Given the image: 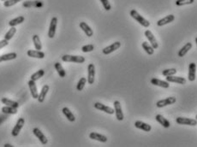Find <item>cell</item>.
<instances>
[{
    "label": "cell",
    "mask_w": 197,
    "mask_h": 147,
    "mask_svg": "<svg viewBox=\"0 0 197 147\" xmlns=\"http://www.w3.org/2000/svg\"><path fill=\"white\" fill-rule=\"evenodd\" d=\"M130 15H131L132 18H134V19L137 22L140 23V25L143 26L144 27H148L150 26V22H148V20L145 19L143 16H141L136 10H130Z\"/></svg>",
    "instance_id": "cell-1"
},
{
    "label": "cell",
    "mask_w": 197,
    "mask_h": 147,
    "mask_svg": "<svg viewBox=\"0 0 197 147\" xmlns=\"http://www.w3.org/2000/svg\"><path fill=\"white\" fill-rule=\"evenodd\" d=\"M62 60L65 63H83L85 62V57L82 56H72V55H64Z\"/></svg>",
    "instance_id": "cell-2"
},
{
    "label": "cell",
    "mask_w": 197,
    "mask_h": 147,
    "mask_svg": "<svg viewBox=\"0 0 197 147\" xmlns=\"http://www.w3.org/2000/svg\"><path fill=\"white\" fill-rule=\"evenodd\" d=\"M177 123L180 125H187V126H196L197 121L191 118H186V117H178L176 119Z\"/></svg>",
    "instance_id": "cell-3"
},
{
    "label": "cell",
    "mask_w": 197,
    "mask_h": 147,
    "mask_svg": "<svg viewBox=\"0 0 197 147\" xmlns=\"http://www.w3.org/2000/svg\"><path fill=\"white\" fill-rule=\"evenodd\" d=\"M24 124H25V120H24V118H19L17 122H16V124H15V126L14 127V128L12 129V136L16 137V136L18 135L20 133V132H21V130H22V128H23Z\"/></svg>",
    "instance_id": "cell-4"
},
{
    "label": "cell",
    "mask_w": 197,
    "mask_h": 147,
    "mask_svg": "<svg viewBox=\"0 0 197 147\" xmlns=\"http://www.w3.org/2000/svg\"><path fill=\"white\" fill-rule=\"evenodd\" d=\"M114 105V110H115V114H116V118L118 121H123L124 120V113H123V109H122L121 104L119 101H115L113 104Z\"/></svg>",
    "instance_id": "cell-5"
},
{
    "label": "cell",
    "mask_w": 197,
    "mask_h": 147,
    "mask_svg": "<svg viewBox=\"0 0 197 147\" xmlns=\"http://www.w3.org/2000/svg\"><path fill=\"white\" fill-rule=\"evenodd\" d=\"M177 101V99L174 97H169V98H165V99H162V100H159L157 102L156 105L158 108H162V107H166L167 105H171V104H173Z\"/></svg>",
    "instance_id": "cell-6"
},
{
    "label": "cell",
    "mask_w": 197,
    "mask_h": 147,
    "mask_svg": "<svg viewBox=\"0 0 197 147\" xmlns=\"http://www.w3.org/2000/svg\"><path fill=\"white\" fill-rule=\"evenodd\" d=\"M145 36H146V38L148 39V41L151 43V45L153 46V48L155 50L157 49L158 47H159V43L157 41V39H155V36L153 34L150 30H147L145 31Z\"/></svg>",
    "instance_id": "cell-7"
},
{
    "label": "cell",
    "mask_w": 197,
    "mask_h": 147,
    "mask_svg": "<svg viewBox=\"0 0 197 147\" xmlns=\"http://www.w3.org/2000/svg\"><path fill=\"white\" fill-rule=\"evenodd\" d=\"M57 17H52V19L51 21L49 27V30H48V37L50 39L54 38L55 34H56V29H57Z\"/></svg>",
    "instance_id": "cell-8"
},
{
    "label": "cell",
    "mask_w": 197,
    "mask_h": 147,
    "mask_svg": "<svg viewBox=\"0 0 197 147\" xmlns=\"http://www.w3.org/2000/svg\"><path fill=\"white\" fill-rule=\"evenodd\" d=\"M94 106L95 109H98V110H100V111H104V112L109 114V115H113V114L115 113V110H114V109L111 108V107H109V106L105 105V104H101V103H98V102L95 103L94 104Z\"/></svg>",
    "instance_id": "cell-9"
},
{
    "label": "cell",
    "mask_w": 197,
    "mask_h": 147,
    "mask_svg": "<svg viewBox=\"0 0 197 147\" xmlns=\"http://www.w3.org/2000/svg\"><path fill=\"white\" fill-rule=\"evenodd\" d=\"M121 47V43L119 41H117L113 43V44H111V45L109 46H106L105 47L104 49H103V53L105 54V55H109L111 53L114 52L115 51H117L118 49H119Z\"/></svg>",
    "instance_id": "cell-10"
},
{
    "label": "cell",
    "mask_w": 197,
    "mask_h": 147,
    "mask_svg": "<svg viewBox=\"0 0 197 147\" xmlns=\"http://www.w3.org/2000/svg\"><path fill=\"white\" fill-rule=\"evenodd\" d=\"M87 72H88V76H87V82L88 84H94V82L95 77V67L93 63H90L87 67Z\"/></svg>",
    "instance_id": "cell-11"
},
{
    "label": "cell",
    "mask_w": 197,
    "mask_h": 147,
    "mask_svg": "<svg viewBox=\"0 0 197 147\" xmlns=\"http://www.w3.org/2000/svg\"><path fill=\"white\" fill-rule=\"evenodd\" d=\"M33 133H34V135L38 138L39 140L40 141V143H41L42 145H45L47 144V142H48L47 138H46V135H45V134H44V133H42L39 128H34V129H33Z\"/></svg>",
    "instance_id": "cell-12"
},
{
    "label": "cell",
    "mask_w": 197,
    "mask_h": 147,
    "mask_svg": "<svg viewBox=\"0 0 197 147\" xmlns=\"http://www.w3.org/2000/svg\"><path fill=\"white\" fill-rule=\"evenodd\" d=\"M166 81H168V82H174V83L181 84V85H184V84H186V80L184 79L183 77H180V76H166Z\"/></svg>",
    "instance_id": "cell-13"
},
{
    "label": "cell",
    "mask_w": 197,
    "mask_h": 147,
    "mask_svg": "<svg viewBox=\"0 0 197 147\" xmlns=\"http://www.w3.org/2000/svg\"><path fill=\"white\" fill-rule=\"evenodd\" d=\"M27 84H28V87H29V90H30L32 97H33V98H35V99H36V98H38L39 93H38V90H37V86H36L35 81L30 80Z\"/></svg>",
    "instance_id": "cell-14"
},
{
    "label": "cell",
    "mask_w": 197,
    "mask_h": 147,
    "mask_svg": "<svg viewBox=\"0 0 197 147\" xmlns=\"http://www.w3.org/2000/svg\"><path fill=\"white\" fill-rule=\"evenodd\" d=\"M175 20V15H166V17H164L162 19H160L157 22V25L159 27H162L166 25V24H169V23L172 22Z\"/></svg>",
    "instance_id": "cell-15"
},
{
    "label": "cell",
    "mask_w": 197,
    "mask_h": 147,
    "mask_svg": "<svg viewBox=\"0 0 197 147\" xmlns=\"http://www.w3.org/2000/svg\"><path fill=\"white\" fill-rule=\"evenodd\" d=\"M27 55L28 57H34V58H39V59H43L45 57V53L42 52L40 51H34V50H29L27 51Z\"/></svg>",
    "instance_id": "cell-16"
},
{
    "label": "cell",
    "mask_w": 197,
    "mask_h": 147,
    "mask_svg": "<svg viewBox=\"0 0 197 147\" xmlns=\"http://www.w3.org/2000/svg\"><path fill=\"white\" fill-rule=\"evenodd\" d=\"M89 138L92 139V140H98L99 142H102V143H106L107 142V137L105 135H102L100 133H98L92 132L90 134H89Z\"/></svg>",
    "instance_id": "cell-17"
},
{
    "label": "cell",
    "mask_w": 197,
    "mask_h": 147,
    "mask_svg": "<svg viewBox=\"0 0 197 147\" xmlns=\"http://www.w3.org/2000/svg\"><path fill=\"white\" fill-rule=\"evenodd\" d=\"M195 72H196V65L195 63H191L189 66V76H188V79L190 81H194L195 80Z\"/></svg>",
    "instance_id": "cell-18"
},
{
    "label": "cell",
    "mask_w": 197,
    "mask_h": 147,
    "mask_svg": "<svg viewBox=\"0 0 197 147\" xmlns=\"http://www.w3.org/2000/svg\"><path fill=\"white\" fill-rule=\"evenodd\" d=\"M151 84L154 85V86L163 87V88H169V87H170V84L168 81L161 80L157 79V78H153L151 80Z\"/></svg>",
    "instance_id": "cell-19"
},
{
    "label": "cell",
    "mask_w": 197,
    "mask_h": 147,
    "mask_svg": "<svg viewBox=\"0 0 197 147\" xmlns=\"http://www.w3.org/2000/svg\"><path fill=\"white\" fill-rule=\"evenodd\" d=\"M135 126H136V128H139V129H141V130H143L145 132H150L152 129V127L150 125L140 121H136V122H135Z\"/></svg>",
    "instance_id": "cell-20"
},
{
    "label": "cell",
    "mask_w": 197,
    "mask_h": 147,
    "mask_svg": "<svg viewBox=\"0 0 197 147\" xmlns=\"http://www.w3.org/2000/svg\"><path fill=\"white\" fill-rule=\"evenodd\" d=\"M80 27L82 29V31L86 34L87 37H92L94 35V31H93V29L86 22H82L80 23Z\"/></svg>",
    "instance_id": "cell-21"
},
{
    "label": "cell",
    "mask_w": 197,
    "mask_h": 147,
    "mask_svg": "<svg viewBox=\"0 0 197 147\" xmlns=\"http://www.w3.org/2000/svg\"><path fill=\"white\" fill-rule=\"evenodd\" d=\"M50 87L48 85H45L44 87H42L41 91H40V93L38 95V101L40 103H43L44 102V100H45V98L46 97V94H47V92H48V91H49Z\"/></svg>",
    "instance_id": "cell-22"
},
{
    "label": "cell",
    "mask_w": 197,
    "mask_h": 147,
    "mask_svg": "<svg viewBox=\"0 0 197 147\" xmlns=\"http://www.w3.org/2000/svg\"><path fill=\"white\" fill-rule=\"evenodd\" d=\"M155 119H156V121H158L159 124L162 125L164 128H170V126H171L170 121H168L166 118H165L162 115H157V116H155Z\"/></svg>",
    "instance_id": "cell-23"
},
{
    "label": "cell",
    "mask_w": 197,
    "mask_h": 147,
    "mask_svg": "<svg viewBox=\"0 0 197 147\" xmlns=\"http://www.w3.org/2000/svg\"><path fill=\"white\" fill-rule=\"evenodd\" d=\"M191 48H192V43H190V42H189V43H186L185 45H183L182 48H181V50L178 51V57H184L186 54L190 51V50L191 49Z\"/></svg>",
    "instance_id": "cell-24"
},
{
    "label": "cell",
    "mask_w": 197,
    "mask_h": 147,
    "mask_svg": "<svg viewBox=\"0 0 197 147\" xmlns=\"http://www.w3.org/2000/svg\"><path fill=\"white\" fill-rule=\"evenodd\" d=\"M16 57H17V54H16L15 52L4 54V55L0 56V63H1V62H4V61L14 60V59H15Z\"/></svg>",
    "instance_id": "cell-25"
},
{
    "label": "cell",
    "mask_w": 197,
    "mask_h": 147,
    "mask_svg": "<svg viewBox=\"0 0 197 147\" xmlns=\"http://www.w3.org/2000/svg\"><path fill=\"white\" fill-rule=\"evenodd\" d=\"M63 113H64V115H65V116H66V118L68 119L69 121H71V122H74V121H76V117H75V116L73 115V113L70 111V109H69V108H67V107H65L64 109H63Z\"/></svg>",
    "instance_id": "cell-26"
},
{
    "label": "cell",
    "mask_w": 197,
    "mask_h": 147,
    "mask_svg": "<svg viewBox=\"0 0 197 147\" xmlns=\"http://www.w3.org/2000/svg\"><path fill=\"white\" fill-rule=\"evenodd\" d=\"M2 112L4 114H6V115H15V114L17 113V108L5 105L2 108Z\"/></svg>",
    "instance_id": "cell-27"
},
{
    "label": "cell",
    "mask_w": 197,
    "mask_h": 147,
    "mask_svg": "<svg viewBox=\"0 0 197 147\" xmlns=\"http://www.w3.org/2000/svg\"><path fill=\"white\" fill-rule=\"evenodd\" d=\"M1 102L3 103L4 104L7 106H10V107H14V108H18L19 107V104L15 101L10 100L7 98H3L1 99Z\"/></svg>",
    "instance_id": "cell-28"
},
{
    "label": "cell",
    "mask_w": 197,
    "mask_h": 147,
    "mask_svg": "<svg viewBox=\"0 0 197 147\" xmlns=\"http://www.w3.org/2000/svg\"><path fill=\"white\" fill-rule=\"evenodd\" d=\"M24 16L23 15H20L18 17H16L15 19H12L11 21H10V22H9V25L10 27H15L16 25H19L21 23H23L24 22Z\"/></svg>",
    "instance_id": "cell-29"
},
{
    "label": "cell",
    "mask_w": 197,
    "mask_h": 147,
    "mask_svg": "<svg viewBox=\"0 0 197 147\" xmlns=\"http://www.w3.org/2000/svg\"><path fill=\"white\" fill-rule=\"evenodd\" d=\"M54 66H55V68L57 70V74L59 75L61 78H64V77L66 76V72H65V68H63V66L61 65L60 63H56Z\"/></svg>",
    "instance_id": "cell-30"
},
{
    "label": "cell",
    "mask_w": 197,
    "mask_h": 147,
    "mask_svg": "<svg viewBox=\"0 0 197 147\" xmlns=\"http://www.w3.org/2000/svg\"><path fill=\"white\" fill-rule=\"evenodd\" d=\"M23 6L24 7H32V6H34V7H42L43 6V4L40 1H27L23 4Z\"/></svg>",
    "instance_id": "cell-31"
},
{
    "label": "cell",
    "mask_w": 197,
    "mask_h": 147,
    "mask_svg": "<svg viewBox=\"0 0 197 147\" xmlns=\"http://www.w3.org/2000/svg\"><path fill=\"white\" fill-rule=\"evenodd\" d=\"M33 42H34V47H35V49L37 50V51H40L42 49V45H41V42H40V39L38 35H34L33 36Z\"/></svg>",
    "instance_id": "cell-32"
},
{
    "label": "cell",
    "mask_w": 197,
    "mask_h": 147,
    "mask_svg": "<svg viewBox=\"0 0 197 147\" xmlns=\"http://www.w3.org/2000/svg\"><path fill=\"white\" fill-rule=\"evenodd\" d=\"M15 33H16V28H15V27H11V28L8 31L7 33L5 34V35H4V39H6L8 41L10 40V39L13 38V36L15 34Z\"/></svg>",
    "instance_id": "cell-33"
},
{
    "label": "cell",
    "mask_w": 197,
    "mask_h": 147,
    "mask_svg": "<svg viewBox=\"0 0 197 147\" xmlns=\"http://www.w3.org/2000/svg\"><path fill=\"white\" fill-rule=\"evenodd\" d=\"M142 48L144 49L146 52L148 53V55H153L154 53V49L153 48L151 45H149L148 42H143L142 43Z\"/></svg>",
    "instance_id": "cell-34"
},
{
    "label": "cell",
    "mask_w": 197,
    "mask_h": 147,
    "mask_svg": "<svg viewBox=\"0 0 197 147\" xmlns=\"http://www.w3.org/2000/svg\"><path fill=\"white\" fill-rule=\"evenodd\" d=\"M45 75V70H43V69H40L38 70L37 72H35L34 74H33L32 76H31V80H34V81H36L37 80L40 79L41 77H43Z\"/></svg>",
    "instance_id": "cell-35"
},
{
    "label": "cell",
    "mask_w": 197,
    "mask_h": 147,
    "mask_svg": "<svg viewBox=\"0 0 197 147\" xmlns=\"http://www.w3.org/2000/svg\"><path fill=\"white\" fill-rule=\"evenodd\" d=\"M86 84H87V79L84 78V77L81 78L79 81H78V83H77V86H76V89H77V91H80V92H81V91L83 90V88Z\"/></svg>",
    "instance_id": "cell-36"
},
{
    "label": "cell",
    "mask_w": 197,
    "mask_h": 147,
    "mask_svg": "<svg viewBox=\"0 0 197 147\" xmlns=\"http://www.w3.org/2000/svg\"><path fill=\"white\" fill-rule=\"evenodd\" d=\"M178 70L176 68H167V69H165L162 72V75L164 76H174L177 74Z\"/></svg>",
    "instance_id": "cell-37"
},
{
    "label": "cell",
    "mask_w": 197,
    "mask_h": 147,
    "mask_svg": "<svg viewBox=\"0 0 197 147\" xmlns=\"http://www.w3.org/2000/svg\"><path fill=\"white\" fill-rule=\"evenodd\" d=\"M195 2V0H177L176 1V5L177 6H182L186 4H191Z\"/></svg>",
    "instance_id": "cell-38"
},
{
    "label": "cell",
    "mask_w": 197,
    "mask_h": 147,
    "mask_svg": "<svg viewBox=\"0 0 197 147\" xmlns=\"http://www.w3.org/2000/svg\"><path fill=\"white\" fill-rule=\"evenodd\" d=\"M21 1H23V0H5V1H4V7H10V6H13L17 3L21 2Z\"/></svg>",
    "instance_id": "cell-39"
},
{
    "label": "cell",
    "mask_w": 197,
    "mask_h": 147,
    "mask_svg": "<svg viewBox=\"0 0 197 147\" xmlns=\"http://www.w3.org/2000/svg\"><path fill=\"white\" fill-rule=\"evenodd\" d=\"M94 45H87L82 47V51L83 52H90V51H94Z\"/></svg>",
    "instance_id": "cell-40"
},
{
    "label": "cell",
    "mask_w": 197,
    "mask_h": 147,
    "mask_svg": "<svg viewBox=\"0 0 197 147\" xmlns=\"http://www.w3.org/2000/svg\"><path fill=\"white\" fill-rule=\"evenodd\" d=\"M100 2L102 3L103 6H104L106 10H110L111 9V5L108 0H100Z\"/></svg>",
    "instance_id": "cell-41"
},
{
    "label": "cell",
    "mask_w": 197,
    "mask_h": 147,
    "mask_svg": "<svg viewBox=\"0 0 197 147\" xmlns=\"http://www.w3.org/2000/svg\"><path fill=\"white\" fill-rule=\"evenodd\" d=\"M9 45V41L6 40V39H3V40H1L0 41V50L2 49V48H4L5 46H7Z\"/></svg>",
    "instance_id": "cell-42"
},
{
    "label": "cell",
    "mask_w": 197,
    "mask_h": 147,
    "mask_svg": "<svg viewBox=\"0 0 197 147\" xmlns=\"http://www.w3.org/2000/svg\"><path fill=\"white\" fill-rule=\"evenodd\" d=\"M4 146V147H12L13 145H10V144H5Z\"/></svg>",
    "instance_id": "cell-43"
},
{
    "label": "cell",
    "mask_w": 197,
    "mask_h": 147,
    "mask_svg": "<svg viewBox=\"0 0 197 147\" xmlns=\"http://www.w3.org/2000/svg\"><path fill=\"white\" fill-rule=\"evenodd\" d=\"M2 1H5V0H2Z\"/></svg>",
    "instance_id": "cell-44"
}]
</instances>
